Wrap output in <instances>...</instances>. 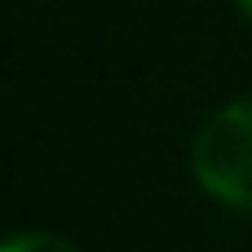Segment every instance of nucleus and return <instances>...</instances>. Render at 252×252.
<instances>
[{
  "mask_svg": "<svg viewBox=\"0 0 252 252\" xmlns=\"http://www.w3.org/2000/svg\"><path fill=\"white\" fill-rule=\"evenodd\" d=\"M190 173L217 204L252 217V97L213 111L199 124Z\"/></svg>",
  "mask_w": 252,
  "mask_h": 252,
  "instance_id": "obj_1",
  "label": "nucleus"
},
{
  "mask_svg": "<svg viewBox=\"0 0 252 252\" xmlns=\"http://www.w3.org/2000/svg\"><path fill=\"white\" fill-rule=\"evenodd\" d=\"M0 252H80V248L53 230H22V235H9Z\"/></svg>",
  "mask_w": 252,
  "mask_h": 252,
  "instance_id": "obj_2",
  "label": "nucleus"
},
{
  "mask_svg": "<svg viewBox=\"0 0 252 252\" xmlns=\"http://www.w3.org/2000/svg\"><path fill=\"white\" fill-rule=\"evenodd\" d=\"M235 4H239V9H244V13L252 18V0H235Z\"/></svg>",
  "mask_w": 252,
  "mask_h": 252,
  "instance_id": "obj_3",
  "label": "nucleus"
}]
</instances>
